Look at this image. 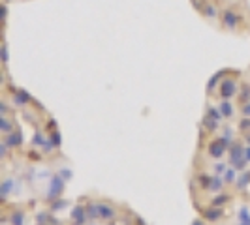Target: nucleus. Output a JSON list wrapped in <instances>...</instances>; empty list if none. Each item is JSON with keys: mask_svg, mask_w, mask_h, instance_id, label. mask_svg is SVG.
I'll use <instances>...</instances> for the list:
<instances>
[{"mask_svg": "<svg viewBox=\"0 0 250 225\" xmlns=\"http://www.w3.org/2000/svg\"><path fill=\"white\" fill-rule=\"evenodd\" d=\"M220 25L229 32H237L243 25V13L239 12L237 6H226L220 13Z\"/></svg>", "mask_w": 250, "mask_h": 225, "instance_id": "1", "label": "nucleus"}, {"mask_svg": "<svg viewBox=\"0 0 250 225\" xmlns=\"http://www.w3.org/2000/svg\"><path fill=\"white\" fill-rule=\"evenodd\" d=\"M239 92V83H237V74L228 72L226 77L222 79L220 87H218V94L222 100H231L235 94Z\"/></svg>", "mask_w": 250, "mask_h": 225, "instance_id": "2", "label": "nucleus"}, {"mask_svg": "<svg viewBox=\"0 0 250 225\" xmlns=\"http://www.w3.org/2000/svg\"><path fill=\"white\" fill-rule=\"evenodd\" d=\"M198 12H200V15L205 19V21H209V23L213 21V23H216V21H220L222 8L218 6L216 0H205L200 8H198Z\"/></svg>", "mask_w": 250, "mask_h": 225, "instance_id": "3", "label": "nucleus"}, {"mask_svg": "<svg viewBox=\"0 0 250 225\" xmlns=\"http://www.w3.org/2000/svg\"><path fill=\"white\" fill-rule=\"evenodd\" d=\"M229 163L231 167H235L237 171H243L247 165V158H245V147L241 143H231L229 147Z\"/></svg>", "mask_w": 250, "mask_h": 225, "instance_id": "4", "label": "nucleus"}, {"mask_svg": "<svg viewBox=\"0 0 250 225\" xmlns=\"http://www.w3.org/2000/svg\"><path fill=\"white\" fill-rule=\"evenodd\" d=\"M229 147H231V145H229L224 137L216 139L213 143H209V154H211V158H214V160H220V158L224 156L226 149H229Z\"/></svg>", "mask_w": 250, "mask_h": 225, "instance_id": "5", "label": "nucleus"}, {"mask_svg": "<svg viewBox=\"0 0 250 225\" xmlns=\"http://www.w3.org/2000/svg\"><path fill=\"white\" fill-rule=\"evenodd\" d=\"M64 191V178L61 175H55L53 176V180H51V186H49V191H47V201H53L57 199V197H61V193Z\"/></svg>", "mask_w": 250, "mask_h": 225, "instance_id": "6", "label": "nucleus"}, {"mask_svg": "<svg viewBox=\"0 0 250 225\" xmlns=\"http://www.w3.org/2000/svg\"><path fill=\"white\" fill-rule=\"evenodd\" d=\"M13 92V103L15 105H19V107H25V105H28V103H32V96L28 94V92H25V90H19V88H12Z\"/></svg>", "mask_w": 250, "mask_h": 225, "instance_id": "7", "label": "nucleus"}, {"mask_svg": "<svg viewBox=\"0 0 250 225\" xmlns=\"http://www.w3.org/2000/svg\"><path fill=\"white\" fill-rule=\"evenodd\" d=\"M72 220H74V225H85V224H87L88 216H87L85 206L77 205L74 210H72Z\"/></svg>", "mask_w": 250, "mask_h": 225, "instance_id": "8", "label": "nucleus"}, {"mask_svg": "<svg viewBox=\"0 0 250 225\" xmlns=\"http://www.w3.org/2000/svg\"><path fill=\"white\" fill-rule=\"evenodd\" d=\"M203 216H205V220L207 222H218V220H222V216H224V210L220 208V206H209L205 212H203Z\"/></svg>", "mask_w": 250, "mask_h": 225, "instance_id": "9", "label": "nucleus"}, {"mask_svg": "<svg viewBox=\"0 0 250 225\" xmlns=\"http://www.w3.org/2000/svg\"><path fill=\"white\" fill-rule=\"evenodd\" d=\"M4 143L8 145V149H17V147H21V143H23L21 131H12V133H8Z\"/></svg>", "mask_w": 250, "mask_h": 225, "instance_id": "10", "label": "nucleus"}, {"mask_svg": "<svg viewBox=\"0 0 250 225\" xmlns=\"http://www.w3.org/2000/svg\"><path fill=\"white\" fill-rule=\"evenodd\" d=\"M237 100L239 105H245L250 101V83H241V88L237 92Z\"/></svg>", "mask_w": 250, "mask_h": 225, "instance_id": "11", "label": "nucleus"}, {"mask_svg": "<svg viewBox=\"0 0 250 225\" xmlns=\"http://www.w3.org/2000/svg\"><path fill=\"white\" fill-rule=\"evenodd\" d=\"M224 176L220 175H213L211 176V184H209V191H213V193H220L222 189H224Z\"/></svg>", "mask_w": 250, "mask_h": 225, "instance_id": "12", "label": "nucleus"}, {"mask_svg": "<svg viewBox=\"0 0 250 225\" xmlns=\"http://www.w3.org/2000/svg\"><path fill=\"white\" fill-rule=\"evenodd\" d=\"M228 74V70H222V72H218V74H214L211 79H209V83H207V92H213L216 87H220L218 83H222V79L226 77Z\"/></svg>", "mask_w": 250, "mask_h": 225, "instance_id": "13", "label": "nucleus"}, {"mask_svg": "<svg viewBox=\"0 0 250 225\" xmlns=\"http://www.w3.org/2000/svg\"><path fill=\"white\" fill-rule=\"evenodd\" d=\"M98 218L100 220H113L115 218V210H113L109 205L98 203Z\"/></svg>", "mask_w": 250, "mask_h": 225, "instance_id": "14", "label": "nucleus"}, {"mask_svg": "<svg viewBox=\"0 0 250 225\" xmlns=\"http://www.w3.org/2000/svg\"><path fill=\"white\" fill-rule=\"evenodd\" d=\"M13 188H15V182H13V178H4V182H2V186H0L2 199H4V201L8 199V195H10V191H12Z\"/></svg>", "mask_w": 250, "mask_h": 225, "instance_id": "15", "label": "nucleus"}, {"mask_svg": "<svg viewBox=\"0 0 250 225\" xmlns=\"http://www.w3.org/2000/svg\"><path fill=\"white\" fill-rule=\"evenodd\" d=\"M218 109H220V112L224 114V118H231L233 116V105H231V101L229 100H222L220 101V105H218Z\"/></svg>", "mask_w": 250, "mask_h": 225, "instance_id": "16", "label": "nucleus"}, {"mask_svg": "<svg viewBox=\"0 0 250 225\" xmlns=\"http://www.w3.org/2000/svg\"><path fill=\"white\" fill-rule=\"evenodd\" d=\"M0 131L6 133V135L13 131V126H12V122H10V118H8V114H2V116H0Z\"/></svg>", "mask_w": 250, "mask_h": 225, "instance_id": "17", "label": "nucleus"}, {"mask_svg": "<svg viewBox=\"0 0 250 225\" xmlns=\"http://www.w3.org/2000/svg\"><path fill=\"white\" fill-rule=\"evenodd\" d=\"M226 203H229V195H226V193H222V191H220V193L211 201V205H213V206H220V208L224 206Z\"/></svg>", "mask_w": 250, "mask_h": 225, "instance_id": "18", "label": "nucleus"}, {"mask_svg": "<svg viewBox=\"0 0 250 225\" xmlns=\"http://www.w3.org/2000/svg\"><path fill=\"white\" fill-rule=\"evenodd\" d=\"M203 128L207 130V131H216V128H218V122L211 118L209 114H205V118H203Z\"/></svg>", "mask_w": 250, "mask_h": 225, "instance_id": "19", "label": "nucleus"}, {"mask_svg": "<svg viewBox=\"0 0 250 225\" xmlns=\"http://www.w3.org/2000/svg\"><path fill=\"white\" fill-rule=\"evenodd\" d=\"M85 210H87L88 220H96L98 218V203H88Z\"/></svg>", "mask_w": 250, "mask_h": 225, "instance_id": "20", "label": "nucleus"}, {"mask_svg": "<svg viewBox=\"0 0 250 225\" xmlns=\"http://www.w3.org/2000/svg\"><path fill=\"white\" fill-rule=\"evenodd\" d=\"M239 224L250 225V210L247 206H241V210H239Z\"/></svg>", "mask_w": 250, "mask_h": 225, "instance_id": "21", "label": "nucleus"}, {"mask_svg": "<svg viewBox=\"0 0 250 225\" xmlns=\"http://www.w3.org/2000/svg\"><path fill=\"white\" fill-rule=\"evenodd\" d=\"M237 169L235 167H229V169H226V173H224V180H226V184H231V182H237Z\"/></svg>", "mask_w": 250, "mask_h": 225, "instance_id": "22", "label": "nucleus"}, {"mask_svg": "<svg viewBox=\"0 0 250 225\" xmlns=\"http://www.w3.org/2000/svg\"><path fill=\"white\" fill-rule=\"evenodd\" d=\"M249 182H250V171H245L243 175L237 176V186H239V189H241V188L245 189V188L249 186Z\"/></svg>", "mask_w": 250, "mask_h": 225, "instance_id": "23", "label": "nucleus"}, {"mask_svg": "<svg viewBox=\"0 0 250 225\" xmlns=\"http://www.w3.org/2000/svg\"><path fill=\"white\" fill-rule=\"evenodd\" d=\"M25 214L21 212V210H15V212L12 214V225H25Z\"/></svg>", "mask_w": 250, "mask_h": 225, "instance_id": "24", "label": "nucleus"}, {"mask_svg": "<svg viewBox=\"0 0 250 225\" xmlns=\"http://www.w3.org/2000/svg\"><path fill=\"white\" fill-rule=\"evenodd\" d=\"M207 114H209L211 118H214L216 122H220V120L224 118V114L220 112V109H218V107H209V111H207Z\"/></svg>", "mask_w": 250, "mask_h": 225, "instance_id": "25", "label": "nucleus"}, {"mask_svg": "<svg viewBox=\"0 0 250 225\" xmlns=\"http://www.w3.org/2000/svg\"><path fill=\"white\" fill-rule=\"evenodd\" d=\"M49 139H51V143H53V147H55V149H59V147H61V143H62V137H61V133H59V131H51Z\"/></svg>", "mask_w": 250, "mask_h": 225, "instance_id": "26", "label": "nucleus"}, {"mask_svg": "<svg viewBox=\"0 0 250 225\" xmlns=\"http://www.w3.org/2000/svg\"><path fill=\"white\" fill-rule=\"evenodd\" d=\"M239 130L245 131V133H250V118L249 116H243V120L239 122Z\"/></svg>", "mask_w": 250, "mask_h": 225, "instance_id": "27", "label": "nucleus"}, {"mask_svg": "<svg viewBox=\"0 0 250 225\" xmlns=\"http://www.w3.org/2000/svg\"><path fill=\"white\" fill-rule=\"evenodd\" d=\"M8 58H10V55H8V43L4 41L2 43V62H4V66L8 64Z\"/></svg>", "mask_w": 250, "mask_h": 225, "instance_id": "28", "label": "nucleus"}, {"mask_svg": "<svg viewBox=\"0 0 250 225\" xmlns=\"http://www.w3.org/2000/svg\"><path fill=\"white\" fill-rule=\"evenodd\" d=\"M241 114H243V116H249L250 118V101L249 103H245V105H241Z\"/></svg>", "mask_w": 250, "mask_h": 225, "instance_id": "29", "label": "nucleus"}, {"mask_svg": "<svg viewBox=\"0 0 250 225\" xmlns=\"http://www.w3.org/2000/svg\"><path fill=\"white\" fill-rule=\"evenodd\" d=\"M214 171H216V175H222V173H226V163H216L214 165Z\"/></svg>", "mask_w": 250, "mask_h": 225, "instance_id": "30", "label": "nucleus"}, {"mask_svg": "<svg viewBox=\"0 0 250 225\" xmlns=\"http://www.w3.org/2000/svg\"><path fill=\"white\" fill-rule=\"evenodd\" d=\"M64 205H66L64 201H55V203H53V206H51V210H59V208H64Z\"/></svg>", "mask_w": 250, "mask_h": 225, "instance_id": "31", "label": "nucleus"}, {"mask_svg": "<svg viewBox=\"0 0 250 225\" xmlns=\"http://www.w3.org/2000/svg\"><path fill=\"white\" fill-rule=\"evenodd\" d=\"M47 128H49V131H57V122H55V120H49V122H47Z\"/></svg>", "mask_w": 250, "mask_h": 225, "instance_id": "32", "label": "nucleus"}, {"mask_svg": "<svg viewBox=\"0 0 250 225\" xmlns=\"http://www.w3.org/2000/svg\"><path fill=\"white\" fill-rule=\"evenodd\" d=\"M245 158H247V162H250V147L245 149Z\"/></svg>", "mask_w": 250, "mask_h": 225, "instance_id": "33", "label": "nucleus"}, {"mask_svg": "<svg viewBox=\"0 0 250 225\" xmlns=\"http://www.w3.org/2000/svg\"><path fill=\"white\" fill-rule=\"evenodd\" d=\"M136 225H147V224H145L141 218H136Z\"/></svg>", "mask_w": 250, "mask_h": 225, "instance_id": "34", "label": "nucleus"}, {"mask_svg": "<svg viewBox=\"0 0 250 225\" xmlns=\"http://www.w3.org/2000/svg\"><path fill=\"white\" fill-rule=\"evenodd\" d=\"M192 225H203V222H201V220H194V222H192Z\"/></svg>", "mask_w": 250, "mask_h": 225, "instance_id": "35", "label": "nucleus"}, {"mask_svg": "<svg viewBox=\"0 0 250 225\" xmlns=\"http://www.w3.org/2000/svg\"><path fill=\"white\" fill-rule=\"evenodd\" d=\"M239 225H243V224H239Z\"/></svg>", "mask_w": 250, "mask_h": 225, "instance_id": "36", "label": "nucleus"}, {"mask_svg": "<svg viewBox=\"0 0 250 225\" xmlns=\"http://www.w3.org/2000/svg\"><path fill=\"white\" fill-rule=\"evenodd\" d=\"M42 225H43V224H42Z\"/></svg>", "mask_w": 250, "mask_h": 225, "instance_id": "37", "label": "nucleus"}]
</instances>
